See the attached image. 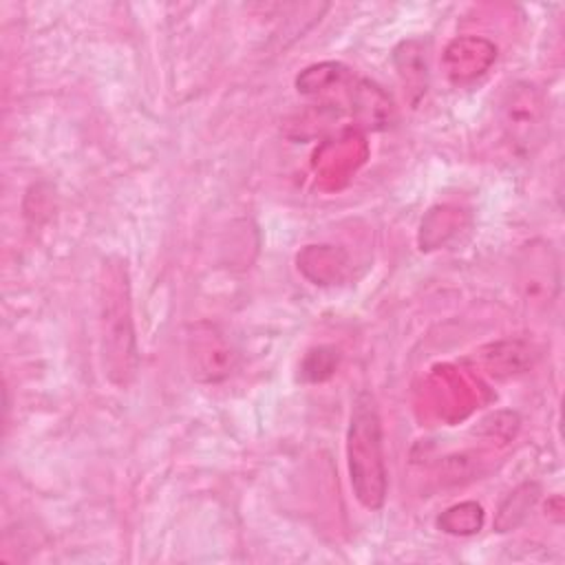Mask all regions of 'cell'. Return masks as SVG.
<instances>
[{
    "label": "cell",
    "instance_id": "1",
    "mask_svg": "<svg viewBox=\"0 0 565 565\" xmlns=\"http://www.w3.org/2000/svg\"><path fill=\"white\" fill-rule=\"evenodd\" d=\"M97 327L104 373L117 386H128L137 373V342L130 311L128 269L121 258H106L97 280Z\"/></svg>",
    "mask_w": 565,
    "mask_h": 565
},
{
    "label": "cell",
    "instance_id": "2",
    "mask_svg": "<svg viewBox=\"0 0 565 565\" xmlns=\"http://www.w3.org/2000/svg\"><path fill=\"white\" fill-rule=\"evenodd\" d=\"M347 466L355 499L366 510H380L388 490L384 461V435L377 402L369 391H360L351 404L347 428Z\"/></svg>",
    "mask_w": 565,
    "mask_h": 565
},
{
    "label": "cell",
    "instance_id": "3",
    "mask_svg": "<svg viewBox=\"0 0 565 565\" xmlns=\"http://www.w3.org/2000/svg\"><path fill=\"white\" fill-rule=\"evenodd\" d=\"M547 102L530 84L510 88L503 102V130L510 143L523 154H532L547 135Z\"/></svg>",
    "mask_w": 565,
    "mask_h": 565
},
{
    "label": "cell",
    "instance_id": "4",
    "mask_svg": "<svg viewBox=\"0 0 565 565\" xmlns=\"http://www.w3.org/2000/svg\"><path fill=\"white\" fill-rule=\"evenodd\" d=\"M536 501V486L534 483H525L521 488H516L501 505L499 516H497V525L501 532L514 527L525 514L527 510L534 505Z\"/></svg>",
    "mask_w": 565,
    "mask_h": 565
},
{
    "label": "cell",
    "instance_id": "5",
    "mask_svg": "<svg viewBox=\"0 0 565 565\" xmlns=\"http://www.w3.org/2000/svg\"><path fill=\"white\" fill-rule=\"evenodd\" d=\"M483 512L477 503H461L439 519V525L450 534H472L481 527Z\"/></svg>",
    "mask_w": 565,
    "mask_h": 565
}]
</instances>
